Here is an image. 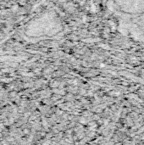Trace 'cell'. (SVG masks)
I'll return each mask as SVG.
<instances>
[{
	"label": "cell",
	"instance_id": "obj_1",
	"mask_svg": "<svg viewBox=\"0 0 144 145\" xmlns=\"http://www.w3.org/2000/svg\"><path fill=\"white\" fill-rule=\"evenodd\" d=\"M113 9L121 18V30L135 39L144 40V0H112Z\"/></svg>",
	"mask_w": 144,
	"mask_h": 145
},
{
	"label": "cell",
	"instance_id": "obj_2",
	"mask_svg": "<svg viewBox=\"0 0 144 145\" xmlns=\"http://www.w3.org/2000/svg\"><path fill=\"white\" fill-rule=\"evenodd\" d=\"M0 89H1V87H0Z\"/></svg>",
	"mask_w": 144,
	"mask_h": 145
}]
</instances>
